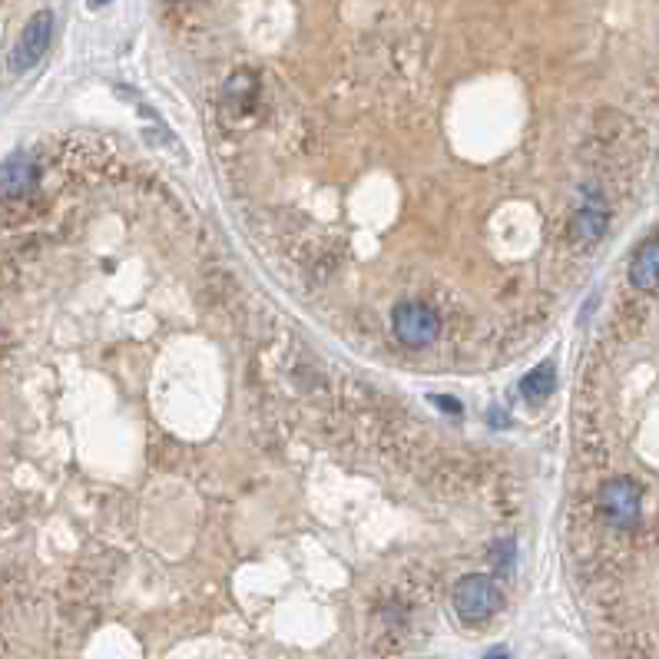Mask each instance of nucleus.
Here are the masks:
<instances>
[{"mask_svg": "<svg viewBox=\"0 0 659 659\" xmlns=\"http://www.w3.org/2000/svg\"><path fill=\"white\" fill-rule=\"evenodd\" d=\"M37 186V163L27 153H13L0 163V199H20Z\"/></svg>", "mask_w": 659, "mask_h": 659, "instance_id": "5", "label": "nucleus"}, {"mask_svg": "<svg viewBox=\"0 0 659 659\" xmlns=\"http://www.w3.org/2000/svg\"><path fill=\"white\" fill-rule=\"evenodd\" d=\"M50 37H53V17H50L47 10L33 13L30 23L23 27L20 40H17L13 53H10V70H13V73H27L30 67H37L40 57H43L47 47H50Z\"/></svg>", "mask_w": 659, "mask_h": 659, "instance_id": "3", "label": "nucleus"}, {"mask_svg": "<svg viewBox=\"0 0 659 659\" xmlns=\"http://www.w3.org/2000/svg\"><path fill=\"white\" fill-rule=\"evenodd\" d=\"M607 229V209H603V203H583V209H577V216H573V233H577V239H583V243H593V239H600V233Z\"/></svg>", "mask_w": 659, "mask_h": 659, "instance_id": "7", "label": "nucleus"}, {"mask_svg": "<svg viewBox=\"0 0 659 659\" xmlns=\"http://www.w3.org/2000/svg\"><path fill=\"white\" fill-rule=\"evenodd\" d=\"M600 511L613 528H637L643 514V494L630 478H613L600 488Z\"/></svg>", "mask_w": 659, "mask_h": 659, "instance_id": "2", "label": "nucleus"}, {"mask_svg": "<svg viewBox=\"0 0 659 659\" xmlns=\"http://www.w3.org/2000/svg\"><path fill=\"white\" fill-rule=\"evenodd\" d=\"M484 659H511V657H508V650H491V653H484Z\"/></svg>", "mask_w": 659, "mask_h": 659, "instance_id": "9", "label": "nucleus"}, {"mask_svg": "<svg viewBox=\"0 0 659 659\" xmlns=\"http://www.w3.org/2000/svg\"><path fill=\"white\" fill-rule=\"evenodd\" d=\"M392 325H395V335L404 342V345H411V348H424V345H431L434 338H437V315L427 308V305H421V302H401L395 308V315H392Z\"/></svg>", "mask_w": 659, "mask_h": 659, "instance_id": "4", "label": "nucleus"}, {"mask_svg": "<svg viewBox=\"0 0 659 659\" xmlns=\"http://www.w3.org/2000/svg\"><path fill=\"white\" fill-rule=\"evenodd\" d=\"M630 282L640 292H659V239H650L640 246L630 265Z\"/></svg>", "mask_w": 659, "mask_h": 659, "instance_id": "6", "label": "nucleus"}, {"mask_svg": "<svg viewBox=\"0 0 659 659\" xmlns=\"http://www.w3.org/2000/svg\"><path fill=\"white\" fill-rule=\"evenodd\" d=\"M553 388H557V368H553V362H540L530 375H524V382H521V395L533 401V404L543 401Z\"/></svg>", "mask_w": 659, "mask_h": 659, "instance_id": "8", "label": "nucleus"}, {"mask_svg": "<svg viewBox=\"0 0 659 659\" xmlns=\"http://www.w3.org/2000/svg\"><path fill=\"white\" fill-rule=\"evenodd\" d=\"M501 607V590L491 577L471 573L454 587V610L464 623H484Z\"/></svg>", "mask_w": 659, "mask_h": 659, "instance_id": "1", "label": "nucleus"}]
</instances>
